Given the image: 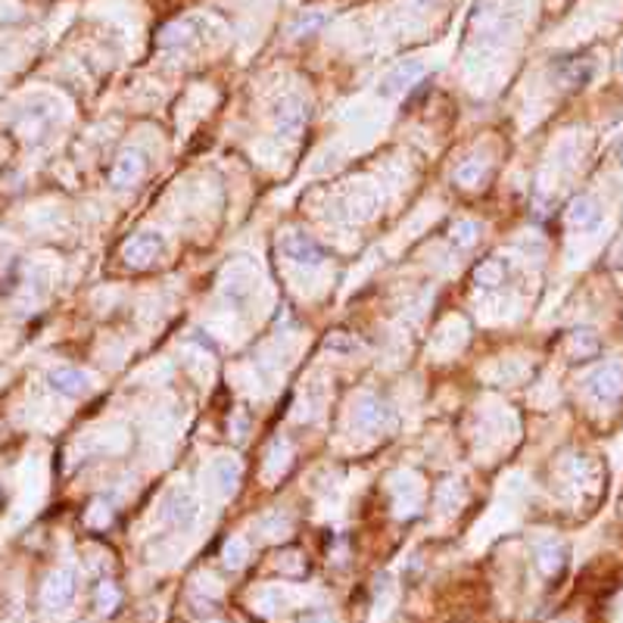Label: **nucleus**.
<instances>
[{
  "label": "nucleus",
  "mask_w": 623,
  "mask_h": 623,
  "mask_svg": "<svg viewBox=\"0 0 623 623\" xmlns=\"http://www.w3.org/2000/svg\"><path fill=\"white\" fill-rule=\"evenodd\" d=\"M306 119H309V106H306L303 97H297V94H287V97H281V103L275 106V128L284 137H297L299 131H303Z\"/></svg>",
  "instance_id": "f03ea898"
},
{
  "label": "nucleus",
  "mask_w": 623,
  "mask_h": 623,
  "mask_svg": "<svg viewBox=\"0 0 623 623\" xmlns=\"http://www.w3.org/2000/svg\"><path fill=\"white\" fill-rule=\"evenodd\" d=\"M119 605H122V593H119V586L112 580H100L97 589H94V611L110 618V614H116Z\"/></svg>",
  "instance_id": "dca6fc26"
},
{
  "label": "nucleus",
  "mask_w": 623,
  "mask_h": 623,
  "mask_svg": "<svg viewBox=\"0 0 623 623\" xmlns=\"http://www.w3.org/2000/svg\"><path fill=\"white\" fill-rule=\"evenodd\" d=\"M143 168H147V156H143L141 150H135V147L122 150L110 168V184L112 187H131L143 175Z\"/></svg>",
  "instance_id": "0eeeda50"
},
{
  "label": "nucleus",
  "mask_w": 623,
  "mask_h": 623,
  "mask_svg": "<svg viewBox=\"0 0 623 623\" xmlns=\"http://www.w3.org/2000/svg\"><path fill=\"white\" fill-rule=\"evenodd\" d=\"M299 623H337V620H333L327 611H309V614H303V618H299Z\"/></svg>",
  "instance_id": "5701e85b"
},
{
  "label": "nucleus",
  "mask_w": 623,
  "mask_h": 623,
  "mask_svg": "<svg viewBox=\"0 0 623 623\" xmlns=\"http://www.w3.org/2000/svg\"><path fill=\"white\" fill-rule=\"evenodd\" d=\"M620 66H623V50H620Z\"/></svg>",
  "instance_id": "a878e982"
},
{
  "label": "nucleus",
  "mask_w": 623,
  "mask_h": 623,
  "mask_svg": "<svg viewBox=\"0 0 623 623\" xmlns=\"http://www.w3.org/2000/svg\"><path fill=\"white\" fill-rule=\"evenodd\" d=\"M324 22V16H309V19H299L297 25H293V31H312V29H318V25Z\"/></svg>",
  "instance_id": "4be33fe9"
},
{
  "label": "nucleus",
  "mask_w": 623,
  "mask_h": 623,
  "mask_svg": "<svg viewBox=\"0 0 623 623\" xmlns=\"http://www.w3.org/2000/svg\"><path fill=\"white\" fill-rule=\"evenodd\" d=\"M85 524L91 527V530H106V527L112 524V505L103 499H94L91 505H87L85 512Z\"/></svg>",
  "instance_id": "aec40b11"
},
{
  "label": "nucleus",
  "mask_w": 623,
  "mask_h": 623,
  "mask_svg": "<svg viewBox=\"0 0 623 623\" xmlns=\"http://www.w3.org/2000/svg\"><path fill=\"white\" fill-rule=\"evenodd\" d=\"M564 562H568V549L555 539H545V543L537 545V568L543 577H558L564 570Z\"/></svg>",
  "instance_id": "9b49d317"
},
{
  "label": "nucleus",
  "mask_w": 623,
  "mask_h": 623,
  "mask_svg": "<svg viewBox=\"0 0 623 623\" xmlns=\"http://www.w3.org/2000/svg\"><path fill=\"white\" fill-rule=\"evenodd\" d=\"M47 387L60 396H69V399H78L91 389V374L81 368H53L47 374Z\"/></svg>",
  "instance_id": "1a4fd4ad"
},
{
  "label": "nucleus",
  "mask_w": 623,
  "mask_h": 623,
  "mask_svg": "<svg viewBox=\"0 0 623 623\" xmlns=\"http://www.w3.org/2000/svg\"><path fill=\"white\" fill-rule=\"evenodd\" d=\"M487 162L483 160H464L462 166L455 168V184L462 187H480V181L487 178Z\"/></svg>",
  "instance_id": "a211bd4d"
},
{
  "label": "nucleus",
  "mask_w": 623,
  "mask_h": 623,
  "mask_svg": "<svg viewBox=\"0 0 623 623\" xmlns=\"http://www.w3.org/2000/svg\"><path fill=\"white\" fill-rule=\"evenodd\" d=\"M0 505H4V487H0Z\"/></svg>",
  "instance_id": "393cba45"
},
{
  "label": "nucleus",
  "mask_w": 623,
  "mask_h": 623,
  "mask_svg": "<svg viewBox=\"0 0 623 623\" xmlns=\"http://www.w3.org/2000/svg\"><path fill=\"white\" fill-rule=\"evenodd\" d=\"M427 75V66L418 60H408V62H399L396 69H389L387 78L381 81V94L383 97H399V94L412 91L421 78Z\"/></svg>",
  "instance_id": "7ed1b4c3"
},
{
  "label": "nucleus",
  "mask_w": 623,
  "mask_h": 623,
  "mask_svg": "<svg viewBox=\"0 0 623 623\" xmlns=\"http://www.w3.org/2000/svg\"><path fill=\"white\" fill-rule=\"evenodd\" d=\"M602 222V206L593 197H577L568 206V225L577 231H593Z\"/></svg>",
  "instance_id": "9d476101"
},
{
  "label": "nucleus",
  "mask_w": 623,
  "mask_h": 623,
  "mask_svg": "<svg viewBox=\"0 0 623 623\" xmlns=\"http://www.w3.org/2000/svg\"><path fill=\"white\" fill-rule=\"evenodd\" d=\"M281 253L291 262H297V266H309V268L324 262V250L318 247V241L309 234H299V231H293V234H287L281 241Z\"/></svg>",
  "instance_id": "39448f33"
},
{
  "label": "nucleus",
  "mask_w": 623,
  "mask_h": 623,
  "mask_svg": "<svg viewBox=\"0 0 623 623\" xmlns=\"http://www.w3.org/2000/svg\"><path fill=\"white\" fill-rule=\"evenodd\" d=\"M212 480H216L222 496H234V489L241 487V462L237 458H218V462H212Z\"/></svg>",
  "instance_id": "4468645a"
},
{
  "label": "nucleus",
  "mask_w": 623,
  "mask_h": 623,
  "mask_svg": "<svg viewBox=\"0 0 623 623\" xmlns=\"http://www.w3.org/2000/svg\"><path fill=\"white\" fill-rule=\"evenodd\" d=\"M162 512H166V521H172L175 527H181V530H187V527H193V521H197V499H193L187 489H172V493L166 496V502H162Z\"/></svg>",
  "instance_id": "6e6552de"
},
{
  "label": "nucleus",
  "mask_w": 623,
  "mask_h": 623,
  "mask_svg": "<svg viewBox=\"0 0 623 623\" xmlns=\"http://www.w3.org/2000/svg\"><path fill=\"white\" fill-rule=\"evenodd\" d=\"M160 253H162V237L156 234V231H141V234H135L131 241H125V247H122V259L135 268L150 266Z\"/></svg>",
  "instance_id": "423d86ee"
},
{
  "label": "nucleus",
  "mask_w": 623,
  "mask_h": 623,
  "mask_svg": "<svg viewBox=\"0 0 623 623\" xmlns=\"http://www.w3.org/2000/svg\"><path fill=\"white\" fill-rule=\"evenodd\" d=\"M593 72H595V66L589 60H570L562 66V78H564V85H570V87L586 85V81L593 78Z\"/></svg>",
  "instance_id": "6ab92c4d"
},
{
  "label": "nucleus",
  "mask_w": 623,
  "mask_h": 623,
  "mask_svg": "<svg viewBox=\"0 0 623 623\" xmlns=\"http://www.w3.org/2000/svg\"><path fill=\"white\" fill-rule=\"evenodd\" d=\"M480 231L483 228L474 222V218H462V222L452 225V243H455V247H462V250L474 247L477 237H480Z\"/></svg>",
  "instance_id": "412c9836"
},
{
  "label": "nucleus",
  "mask_w": 623,
  "mask_h": 623,
  "mask_svg": "<svg viewBox=\"0 0 623 623\" xmlns=\"http://www.w3.org/2000/svg\"><path fill=\"white\" fill-rule=\"evenodd\" d=\"M568 352L574 358H580V362H586V358H595L602 352V340L595 337V331H574L568 337Z\"/></svg>",
  "instance_id": "2eb2a0df"
},
{
  "label": "nucleus",
  "mask_w": 623,
  "mask_h": 623,
  "mask_svg": "<svg viewBox=\"0 0 623 623\" xmlns=\"http://www.w3.org/2000/svg\"><path fill=\"white\" fill-rule=\"evenodd\" d=\"M75 589H78V577H75L72 568L50 570L41 586V608L44 611H60L75 599Z\"/></svg>",
  "instance_id": "f257e3e1"
},
{
  "label": "nucleus",
  "mask_w": 623,
  "mask_h": 623,
  "mask_svg": "<svg viewBox=\"0 0 623 623\" xmlns=\"http://www.w3.org/2000/svg\"><path fill=\"white\" fill-rule=\"evenodd\" d=\"M623 389V368L620 365H602L593 374L586 377V393L599 402H611L618 399Z\"/></svg>",
  "instance_id": "20e7f679"
},
{
  "label": "nucleus",
  "mask_w": 623,
  "mask_h": 623,
  "mask_svg": "<svg viewBox=\"0 0 623 623\" xmlns=\"http://www.w3.org/2000/svg\"><path fill=\"white\" fill-rule=\"evenodd\" d=\"M508 259H499V256H493V259L480 262L474 272V284L477 291H496V287L505 284V275H508Z\"/></svg>",
  "instance_id": "ddd939ff"
},
{
  "label": "nucleus",
  "mask_w": 623,
  "mask_h": 623,
  "mask_svg": "<svg viewBox=\"0 0 623 623\" xmlns=\"http://www.w3.org/2000/svg\"><path fill=\"white\" fill-rule=\"evenodd\" d=\"M352 418H356V427H362V430H377V427L387 421V406H383L381 399H374V396L365 393L356 399Z\"/></svg>",
  "instance_id": "f8f14e48"
},
{
  "label": "nucleus",
  "mask_w": 623,
  "mask_h": 623,
  "mask_svg": "<svg viewBox=\"0 0 623 623\" xmlns=\"http://www.w3.org/2000/svg\"><path fill=\"white\" fill-rule=\"evenodd\" d=\"M222 562H225V568H228V570L247 568V562H250V545H247V539H243V537H231L228 543L222 545Z\"/></svg>",
  "instance_id": "f3484780"
},
{
  "label": "nucleus",
  "mask_w": 623,
  "mask_h": 623,
  "mask_svg": "<svg viewBox=\"0 0 623 623\" xmlns=\"http://www.w3.org/2000/svg\"><path fill=\"white\" fill-rule=\"evenodd\" d=\"M618 160H620V168H623V143H620V153H618Z\"/></svg>",
  "instance_id": "b1692460"
}]
</instances>
